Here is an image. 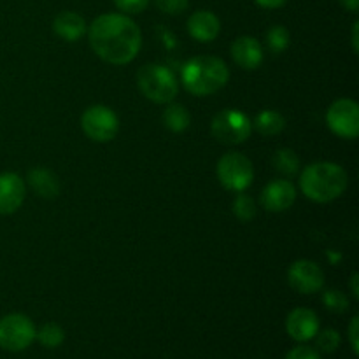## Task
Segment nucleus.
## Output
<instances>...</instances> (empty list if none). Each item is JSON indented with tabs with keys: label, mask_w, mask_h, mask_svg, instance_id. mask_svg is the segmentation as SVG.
I'll return each instance as SVG.
<instances>
[{
	"label": "nucleus",
	"mask_w": 359,
	"mask_h": 359,
	"mask_svg": "<svg viewBox=\"0 0 359 359\" xmlns=\"http://www.w3.org/2000/svg\"><path fill=\"white\" fill-rule=\"evenodd\" d=\"M188 32L195 41L212 42L219 35L221 21L212 11H195L188 20Z\"/></svg>",
	"instance_id": "obj_15"
},
{
	"label": "nucleus",
	"mask_w": 359,
	"mask_h": 359,
	"mask_svg": "<svg viewBox=\"0 0 359 359\" xmlns=\"http://www.w3.org/2000/svg\"><path fill=\"white\" fill-rule=\"evenodd\" d=\"M81 128L95 142H109L119 132V119L107 105H91L81 116Z\"/></svg>",
	"instance_id": "obj_8"
},
{
	"label": "nucleus",
	"mask_w": 359,
	"mask_h": 359,
	"mask_svg": "<svg viewBox=\"0 0 359 359\" xmlns=\"http://www.w3.org/2000/svg\"><path fill=\"white\" fill-rule=\"evenodd\" d=\"M273 167L286 177H293L300 170V160L293 149H279L273 156Z\"/></svg>",
	"instance_id": "obj_21"
},
{
	"label": "nucleus",
	"mask_w": 359,
	"mask_h": 359,
	"mask_svg": "<svg viewBox=\"0 0 359 359\" xmlns=\"http://www.w3.org/2000/svg\"><path fill=\"white\" fill-rule=\"evenodd\" d=\"M28 184L42 198H56L60 193V181L48 168H34L28 174Z\"/></svg>",
	"instance_id": "obj_17"
},
{
	"label": "nucleus",
	"mask_w": 359,
	"mask_h": 359,
	"mask_svg": "<svg viewBox=\"0 0 359 359\" xmlns=\"http://www.w3.org/2000/svg\"><path fill=\"white\" fill-rule=\"evenodd\" d=\"M358 273H353V279H351V286H353V294L354 298L359 297V287H358Z\"/></svg>",
	"instance_id": "obj_33"
},
{
	"label": "nucleus",
	"mask_w": 359,
	"mask_h": 359,
	"mask_svg": "<svg viewBox=\"0 0 359 359\" xmlns=\"http://www.w3.org/2000/svg\"><path fill=\"white\" fill-rule=\"evenodd\" d=\"M287 283L302 294L318 293L325 286V273L312 259H298L287 270Z\"/></svg>",
	"instance_id": "obj_10"
},
{
	"label": "nucleus",
	"mask_w": 359,
	"mask_h": 359,
	"mask_svg": "<svg viewBox=\"0 0 359 359\" xmlns=\"http://www.w3.org/2000/svg\"><path fill=\"white\" fill-rule=\"evenodd\" d=\"M314 340H316V351H318V353L332 354L340 347L342 337H340V333L333 328H326V330L319 328V332L316 333Z\"/></svg>",
	"instance_id": "obj_22"
},
{
	"label": "nucleus",
	"mask_w": 359,
	"mask_h": 359,
	"mask_svg": "<svg viewBox=\"0 0 359 359\" xmlns=\"http://www.w3.org/2000/svg\"><path fill=\"white\" fill-rule=\"evenodd\" d=\"M35 339H37L39 344H41L42 347H46V349H56V347L62 346L63 340H65V332H63L62 326L56 325V323H46V325H42L41 328L37 330Z\"/></svg>",
	"instance_id": "obj_20"
},
{
	"label": "nucleus",
	"mask_w": 359,
	"mask_h": 359,
	"mask_svg": "<svg viewBox=\"0 0 359 359\" xmlns=\"http://www.w3.org/2000/svg\"><path fill=\"white\" fill-rule=\"evenodd\" d=\"M286 2L287 0H256L259 7H265V9H279Z\"/></svg>",
	"instance_id": "obj_30"
},
{
	"label": "nucleus",
	"mask_w": 359,
	"mask_h": 359,
	"mask_svg": "<svg viewBox=\"0 0 359 359\" xmlns=\"http://www.w3.org/2000/svg\"><path fill=\"white\" fill-rule=\"evenodd\" d=\"M191 123V114L188 109L182 104H168V107L163 111V125L167 126L170 132L181 133Z\"/></svg>",
	"instance_id": "obj_19"
},
{
	"label": "nucleus",
	"mask_w": 359,
	"mask_h": 359,
	"mask_svg": "<svg viewBox=\"0 0 359 359\" xmlns=\"http://www.w3.org/2000/svg\"><path fill=\"white\" fill-rule=\"evenodd\" d=\"M297 200V188L287 179H276L262 191V205L269 212H284Z\"/></svg>",
	"instance_id": "obj_12"
},
{
	"label": "nucleus",
	"mask_w": 359,
	"mask_h": 359,
	"mask_svg": "<svg viewBox=\"0 0 359 359\" xmlns=\"http://www.w3.org/2000/svg\"><path fill=\"white\" fill-rule=\"evenodd\" d=\"M216 172L223 188L233 193L245 191L255 179L251 160L241 153H226L221 156Z\"/></svg>",
	"instance_id": "obj_6"
},
{
	"label": "nucleus",
	"mask_w": 359,
	"mask_h": 359,
	"mask_svg": "<svg viewBox=\"0 0 359 359\" xmlns=\"http://www.w3.org/2000/svg\"><path fill=\"white\" fill-rule=\"evenodd\" d=\"M284 359H321V354L316 351V347L302 344V346H297L294 349H291Z\"/></svg>",
	"instance_id": "obj_28"
},
{
	"label": "nucleus",
	"mask_w": 359,
	"mask_h": 359,
	"mask_svg": "<svg viewBox=\"0 0 359 359\" xmlns=\"http://www.w3.org/2000/svg\"><path fill=\"white\" fill-rule=\"evenodd\" d=\"M340 4H342L346 9L353 11V13H356L358 7H359V0H340Z\"/></svg>",
	"instance_id": "obj_31"
},
{
	"label": "nucleus",
	"mask_w": 359,
	"mask_h": 359,
	"mask_svg": "<svg viewBox=\"0 0 359 359\" xmlns=\"http://www.w3.org/2000/svg\"><path fill=\"white\" fill-rule=\"evenodd\" d=\"M27 188H25L23 179L14 172H4L0 174V214L16 212L23 203Z\"/></svg>",
	"instance_id": "obj_13"
},
{
	"label": "nucleus",
	"mask_w": 359,
	"mask_h": 359,
	"mask_svg": "<svg viewBox=\"0 0 359 359\" xmlns=\"http://www.w3.org/2000/svg\"><path fill=\"white\" fill-rule=\"evenodd\" d=\"M323 304H325V307L330 312L342 314V312H346L349 309V298L340 290H328L323 294Z\"/></svg>",
	"instance_id": "obj_25"
},
{
	"label": "nucleus",
	"mask_w": 359,
	"mask_h": 359,
	"mask_svg": "<svg viewBox=\"0 0 359 359\" xmlns=\"http://www.w3.org/2000/svg\"><path fill=\"white\" fill-rule=\"evenodd\" d=\"M137 84L146 98L154 104H170L177 97V77L168 67L147 63L137 72Z\"/></svg>",
	"instance_id": "obj_4"
},
{
	"label": "nucleus",
	"mask_w": 359,
	"mask_h": 359,
	"mask_svg": "<svg viewBox=\"0 0 359 359\" xmlns=\"http://www.w3.org/2000/svg\"><path fill=\"white\" fill-rule=\"evenodd\" d=\"M214 139L226 146H237L245 142L252 132V121L248 114L237 109H224L214 116L210 123Z\"/></svg>",
	"instance_id": "obj_5"
},
{
	"label": "nucleus",
	"mask_w": 359,
	"mask_h": 359,
	"mask_svg": "<svg viewBox=\"0 0 359 359\" xmlns=\"http://www.w3.org/2000/svg\"><path fill=\"white\" fill-rule=\"evenodd\" d=\"M266 44H269L270 51L273 55H279V53H283L290 46V32L284 27H280V25H276L266 34Z\"/></svg>",
	"instance_id": "obj_24"
},
{
	"label": "nucleus",
	"mask_w": 359,
	"mask_h": 359,
	"mask_svg": "<svg viewBox=\"0 0 359 359\" xmlns=\"http://www.w3.org/2000/svg\"><path fill=\"white\" fill-rule=\"evenodd\" d=\"M358 30H359V23L356 21V23H354V27H353V49H354V51H358V49H359Z\"/></svg>",
	"instance_id": "obj_32"
},
{
	"label": "nucleus",
	"mask_w": 359,
	"mask_h": 359,
	"mask_svg": "<svg viewBox=\"0 0 359 359\" xmlns=\"http://www.w3.org/2000/svg\"><path fill=\"white\" fill-rule=\"evenodd\" d=\"M149 2L151 0H114L116 7L125 14L142 13V11L149 6Z\"/></svg>",
	"instance_id": "obj_27"
},
{
	"label": "nucleus",
	"mask_w": 359,
	"mask_h": 359,
	"mask_svg": "<svg viewBox=\"0 0 359 359\" xmlns=\"http://www.w3.org/2000/svg\"><path fill=\"white\" fill-rule=\"evenodd\" d=\"M233 214L242 221V223H249L251 219H255L256 216V203L255 200L249 195H245L244 191L237 193V198L233 202Z\"/></svg>",
	"instance_id": "obj_23"
},
{
	"label": "nucleus",
	"mask_w": 359,
	"mask_h": 359,
	"mask_svg": "<svg viewBox=\"0 0 359 359\" xmlns=\"http://www.w3.org/2000/svg\"><path fill=\"white\" fill-rule=\"evenodd\" d=\"M326 125L340 139H356L359 133V105L351 98L333 102L326 112Z\"/></svg>",
	"instance_id": "obj_9"
},
{
	"label": "nucleus",
	"mask_w": 359,
	"mask_h": 359,
	"mask_svg": "<svg viewBox=\"0 0 359 359\" xmlns=\"http://www.w3.org/2000/svg\"><path fill=\"white\" fill-rule=\"evenodd\" d=\"M189 6V0H156V7L165 14H182Z\"/></svg>",
	"instance_id": "obj_26"
},
{
	"label": "nucleus",
	"mask_w": 359,
	"mask_h": 359,
	"mask_svg": "<svg viewBox=\"0 0 359 359\" xmlns=\"http://www.w3.org/2000/svg\"><path fill=\"white\" fill-rule=\"evenodd\" d=\"M34 321L25 314H7L0 319V349L21 353L35 340Z\"/></svg>",
	"instance_id": "obj_7"
},
{
	"label": "nucleus",
	"mask_w": 359,
	"mask_h": 359,
	"mask_svg": "<svg viewBox=\"0 0 359 359\" xmlns=\"http://www.w3.org/2000/svg\"><path fill=\"white\" fill-rule=\"evenodd\" d=\"M252 126L263 137H273L283 132L284 126H286V119H284V116L280 112L269 109V111H263L256 116Z\"/></svg>",
	"instance_id": "obj_18"
},
{
	"label": "nucleus",
	"mask_w": 359,
	"mask_h": 359,
	"mask_svg": "<svg viewBox=\"0 0 359 359\" xmlns=\"http://www.w3.org/2000/svg\"><path fill=\"white\" fill-rule=\"evenodd\" d=\"M347 172L333 161H316L307 165L300 175V188L309 200L328 203L342 196L347 189Z\"/></svg>",
	"instance_id": "obj_2"
},
{
	"label": "nucleus",
	"mask_w": 359,
	"mask_h": 359,
	"mask_svg": "<svg viewBox=\"0 0 359 359\" xmlns=\"http://www.w3.org/2000/svg\"><path fill=\"white\" fill-rule=\"evenodd\" d=\"M53 30L63 41L76 42L83 35H86L88 25L81 14L74 13V11H63L53 21Z\"/></svg>",
	"instance_id": "obj_16"
},
{
	"label": "nucleus",
	"mask_w": 359,
	"mask_h": 359,
	"mask_svg": "<svg viewBox=\"0 0 359 359\" xmlns=\"http://www.w3.org/2000/svg\"><path fill=\"white\" fill-rule=\"evenodd\" d=\"M231 58L241 69L255 70L263 62V48L258 39L251 35H242L235 39L231 44Z\"/></svg>",
	"instance_id": "obj_14"
},
{
	"label": "nucleus",
	"mask_w": 359,
	"mask_h": 359,
	"mask_svg": "<svg viewBox=\"0 0 359 359\" xmlns=\"http://www.w3.org/2000/svg\"><path fill=\"white\" fill-rule=\"evenodd\" d=\"M358 330H359V319L354 316L353 321H351L349 325V342H351V347H353V353L358 354L359 349H358Z\"/></svg>",
	"instance_id": "obj_29"
},
{
	"label": "nucleus",
	"mask_w": 359,
	"mask_h": 359,
	"mask_svg": "<svg viewBox=\"0 0 359 359\" xmlns=\"http://www.w3.org/2000/svg\"><path fill=\"white\" fill-rule=\"evenodd\" d=\"M88 41L98 58L111 65H126L142 46V34L135 21L121 13H107L95 18L88 27Z\"/></svg>",
	"instance_id": "obj_1"
},
{
	"label": "nucleus",
	"mask_w": 359,
	"mask_h": 359,
	"mask_svg": "<svg viewBox=\"0 0 359 359\" xmlns=\"http://www.w3.org/2000/svg\"><path fill=\"white\" fill-rule=\"evenodd\" d=\"M230 70L226 63L216 56H195L182 67L181 81L195 97H207L226 86Z\"/></svg>",
	"instance_id": "obj_3"
},
{
	"label": "nucleus",
	"mask_w": 359,
	"mask_h": 359,
	"mask_svg": "<svg viewBox=\"0 0 359 359\" xmlns=\"http://www.w3.org/2000/svg\"><path fill=\"white\" fill-rule=\"evenodd\" d=\"M319 318L314 311L305 307H298L291 311L286 318V332L294 342L305 344L314 340L316 333L319 332Z\"/></svg>",
	"instance_id": "obj_11"
}]
</instances>
